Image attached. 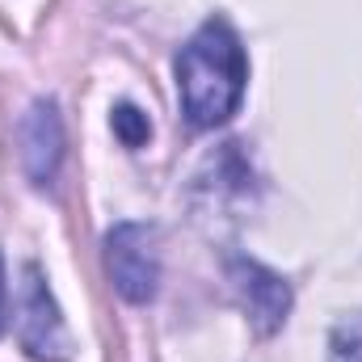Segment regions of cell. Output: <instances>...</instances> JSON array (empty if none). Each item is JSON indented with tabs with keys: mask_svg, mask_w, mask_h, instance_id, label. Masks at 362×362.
<instances>
[{
	"mask_svg": "<svg viewBox=\"0 0 362 362\" xmlns=\"http://www.w3.org/2000/svg\"><path fill=\"white\" fill-rule=\"evenodd\" d=\"M17 337H21L25 354H34L42 362H64L68 350H72L64 316L55 308V295L47 291L38 266H25V282H21V295H17Z\"/></svg>",
	"mask_w": 362,
	"mask_h": 362,
	"instance_id": "cell-3",
	"label": "cell"
},
{
	"mask_svg": "<svg viewBox=\"0 0 362 362\" xmlns=\"http://www.w3.org/2000/svg\"><path fill=\"white\" fill-rule=\"evenodd\" d=\"M228 274H232V286L240 295V308L249 312V325L262 337L278 333L286 325V312H291V286L274 270H266L262 262H249V257H236Z\"/></svg>",
	"mask_w": 362,
	"mask_h": 362,
	"instance_id": "cell-4",
	"label": "cell"
},
{
	"mask_svg": "<svg viewBox=\"0 0 362 362\" xmlns=\"http://www.w3.org/2000/svg\"><path fill=\"white\" fill-rule=\"evenodd\" d=\"M110 122H114V135H118L127 148H139V144H148V135H152L148 114H144V110H135V105H118Z\"/></svg>",
	"mask_w": 362,
	"mask_h": 362,
	"instance_id": "cell-7",
	"label": "cell"
},
{
	"mask_svg": "<svg viewBox=\"0 0 362 362\" xmlns=\"http://www.w3.org/2000/svg\"><path fill=\"white\" fill-rule=\"evenodd\" d=\"M21 165L34 185H47L59 169V156H64V127H59V110L55 101H34V110L21 118Z\"/></svg>",
	"mask_w": 362,
	"mask_h": 362,
	"instance_id": "cell-5",
	"label": "cell"
},
{
	"mask_svg": "<svg viewBox=\"0 0 362 362\" xmlns=\"http://www.w3.org/2000/svg\"><path fill=\"white\" fill-rule=\"evenodd\" d=\"M329 362H362V312L346 316L329 337Z\"/></svg>",
	"mask_w": 362,
	"mask_h": 362,
	"instance_id": "cell-6",
	"label": "cell"
},
{
	"mask_svg": "<svg viewBox=\"0 0 362 362\" xmlns=\"http://www.w3.org/2000/svg\"><path fill=\"white\" fill-rule=\"evenodd\" d=\"M0 312H4V266H0Z\"/></svg>",
	"mask_w": 362,
	"mask_h": 362,
	"instance_id": "cell-8",
	"label": "cell"
},
{
	"mask_svg": "<svg viewBox=\"0 0 362 362\" xmlns=\"http://www.w3.org/2000/svg\"><path fill=\"white\" fill-rule=\"evenodd\" d=\"M245 85H249V59L236 30L223 17L202 21L177 55V89L185 118L194 127L228 122L245 101Z\"/></svg>",
	"mask_w": 362,
	"mask_h": 362,
	"instance_id": "cell-1",
	"label": "cell"
},
{
	"mask_svg": "<svg viewBox=\"0 0 362 362\" xmlns=\"http://www.w3.org/2000/svg\"><path fill=\"white\" fill-rule=\"evenodd\" d=\"M105 270H110L114 291L127 303H148L160 286L156 232L148 223H118L105 236Z\"/></svg>",
	"mask_w": 362,
	"mask_h": 362,
	"instance_id": "cell-2",
	"label": "cell"
}]
</instances>
